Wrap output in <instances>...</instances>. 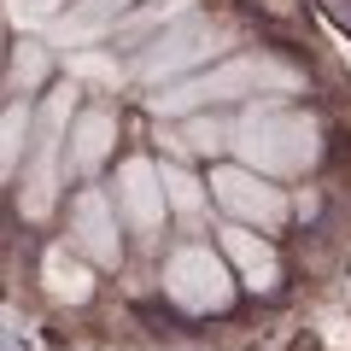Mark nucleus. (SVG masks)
<instances>
[{
	"label": "nucleus",
	"instance_id": "obj_14",
	"mask_svg": "<svg viewBox=\"0 0 351 351\" xmlns=\"http://www.w3.org/2000/svg\"><path fill=\"white\" fill-rule=\"evenodd\" d=\"M164 193H170L176 211H199V182H193L188 170H176V164L164 170Z\"/></svg>",
	"mask_w": 351,
	"mask_h": 351
},
{
	"label": "nucleus",
	"instance_id": "obj_10",
	"mask_svg": "<svg viewBox=\"0 0 351 351\" xmlns=\"http://www.w3.org/2000/svg\"><path fill=\"white\" fill-rule=\"evenodd\" d=\"M112 141H117V117L112 112H82L71 123V164L76 170H100L112 158Z\"/></svg>",
	"mask_w": 351,
	"mask_h": 351
},
{
	"label": "nucleus",
	"instance_id": "obj_1",
	"mask_svg": "<svg viewBox=\"0 0 351 351\" xmlns=\"http://www.w3.org/2000/svg\"><path fill=\"white\" fill-rule=\"evenodd\" d=\"M299 88V71L276 53H240V59L217 64V71L182 82L176 94H158L152 112L164 117H182V112H199V106H217V100H240V94H293Z\"/></svg>",
	"mask_w": 351,
	"mask_h": 351
},
{
	"label": "nucleus",
	"instance_id": "obj_16",
	"mask_svg": "<svg viewBox=\"0 0 351 351\" xmlns=\"http://www.w3.org/2000/svg\"><path fill=\"white\" fill-rule=\"evenodd\" d=\"M188 135H193V147H199V152H211V147H223V129H217V123H193Z\"/></svg>",
	"mask_w": 351,
	"mask_h": 351
},
{
	"label": "nucleus",
	"instance_id": "obj_3",
	"mask_svg": "<svg viewBox=\"0 0 351 351\" xmlns=\"http://www.w3.org/2000/svg\"><path fill=\"white\" fill-rule=\"evenodd\" d=\"M164 293H170L182 311H228L234 299V276H228V263L217 258L211 246H182L170 263H164Z\"/></svg>",
	"mask_w": 351,
	"mask_h": 351
},
{
	"label": "nucleus",
	"instance_id": "obj_17",
	"mask_svg": "<svg viewBox=\"0 0 351 351\" xmlns=\"http://www.w3.org/2000/svg\"><path fill=\"white\" fill-rule=\"evenodd\" d=\"M18 76H24V82H36V76H41V59H36V53H29V59H18Z\"/></svg>",
	"mask_w": 351,
	"mask_h": 351
},
{
	"label": "nucleus",
	"instance_id": "obj_4",
	"mask_svg": "<svg viewBox=\"0 0 351 351\" xmlns=\"http://www.w3.org/2000/svg\"><path fill=\"white\" fill-rule=\"evenodd\" d=\"M64 123H71V88H59L47 106H41V129H36V158L24 170V188H18V205L24 217H47L53 211V188H59V141Z\"/></svg>",
	"mask_w": 351,
	"mask_h": 351
},
{
	"label": "nucleus",
	"instance_id": "obj_5",
	"mask_svg": "<svg viewBox=\"0 0 351 351\" xmlns=\"http://www.w3.org/2000/svg\"><path fill=\"white\" fill-rule=\"evenodd\" d=\"M211 199L223 205L228 217H240V223H258V228H276L281 217H287V199H281V188H269L258 170H246V164H223V170H211Z\"/></svg>",
	"mask_w": 351,
	"mask_h": 351
},
{
	"label": "nucleus",
	"instance_id": "obj_13",
	"mask_svg": "<svg viewBox=\"0 0 351 351\" xmlns=\"http://www.w3.org/2000/svg\"><path fill=\"white\" fill-rule=\"evenodd\" d=\"M129 6H135V0H82V6H76V24H64V36H71V29L88 36V29H106V24L117 29L112 12H129Z\"/></svg>",
	"mask_w": 351,
	"mask_h": 351
},
{
	"label": "nucleus",
	"instance_id": "obj_12",
	"mask_svg": "<svg viewBox=\"0 0 351 351\" xmlns=\"http://www.w3.org/2000/svg\"><path fill=\"white\" fill-rule=\"evenodd\" d=\"M176 18H193V0H164V6H147V12H135V18H117V29H112V41H158L164 29H176Z\"/></svg>",
	"mask_w": 351,
	"mask_h": 351
},
{
	"label": "nucleus",
	"instance_id": "obj_6",
	"mask_svg": "<svg viewBox=\"0 0 351 351\" xmlns=\"http://www.w3.org/2000/svg\"><path fill=\"white\" fill-rule=\"evenodd\" d=\"M217 41H223V36H217V24H205V18H182V24L164 29L158 41H147V53H141L135 71L147 76V82H158V76H182L188 64L211 59Z\"/></svg>",
	"mask_w": 351,
	"mask_h": 351
},
{
	"label": "nucleus",
	"instance_id": "obj_2",
	"mask_svg": "<svg viewBox=\"0 0 351 351\" xmlns=\"http://www.w3.org/2000/svg\"><path fill=\"white\" fill-rule=\"evenodd\" d=\"M234 147L246 158V170H258V176H299L316 164L322 141H316V123L304 112H252L240 123Z\"/></svg>",
	"mask_w": 351,
	"mask_h": 351
},
{
	"label": "nucleus",
	"instance_id": "obj_15",
	"mask_svg": "<svg viewBox=\"0 0 351 351\" xmlns=\"http://www.w3.org/2000/svg\"><path fill=\"white\" fill-rule=\"evenodd\" d=\"M18 141H24V112L12 106V112H6V170L18 164Z\"/></svg>",
	"mask_w": 351,
	"mask_h": 351
},
{
	"label": "nucleus",
	"instance_id": "obj_11",
	"mask_svg": "<svg viewBox=\"0 0 351 351\" xmlns=\"http://www.w3.org/2000/svg\"><path fill=\"white\" fill-rule=\"evenodd\" d=\"M41 276H47V293H53L59 304H82L88 293H94V276H88V263H76L64 246H53V252H47Z\"/></svg>",
	"mask_w": 351,
	"mask_h": 351
},
{
	"label": "nucleus",
	"instance_id": "obj_9",
	"mask_svg": "<svg viewBox=\"0 0 351 351\" xmlns=\"http://www.w3.org/2000/svg\"><path fill=\"white\" fill-rule=\"evenodd\" d=\"M223 252L240 263L246 287L269 293V287L281 281V258H276V246H263V240H258V234H246V228H223Z\"/></svg>",
	"mask_w": 351,
	"mask_h": 351
},
{
	"label": "nucleus",
	"instance_id": "obj_8",
	"mask_svg": "<svg viewBox=\"0 0 351 351\" xmlns=\"http://www.w3.org/2000/svg\"><path fill=\"white\" fill-rule=\"evenodd\" d=\"M71 228H76V246H82L94 263H117V258H123L117 205L106 199L100 188H82V193H76V205H71Z\"/></svg>",
	"mask_w": 351,
	"mask_h": 351
},
{
	"label": "nucleus",
	"instance_id": "obj_7",
	"mask_svg": "<svg viewBox=\"0 0 351 351\" xmlns=\"http://www.w3.org/2000/svg\"><path fill=\"white\" fill-rule=\"evenodd\" d=\"M164 205H170L164 170H152L147 158H129L123 170H117V217L129 223V234L152 240V228L164 223Z\"/></svg>",
	"mask_w": 351,
	"mask_h": 351
}]
</instances>
